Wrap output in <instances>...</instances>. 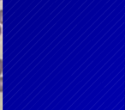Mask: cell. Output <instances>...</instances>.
<instances>
[{"label":"cell","instance_id":"1","mask_svg":"<svg viewBox=\"0 0 125 110\" xmlns=\"http://www.w3.org/2000/svg\"><path fill=\"white\" fill-rule=\"evenodd\" d=\"M4 23V11L3 10H0V25Z\"/></svg>","mask_w":125,"mask_h":110},{"label":"cell","instance_id":"2","mask_svg":"<svg viewBox=\"0 0 125 110\" xmlns=\"http://www.w3.org/2000/svg\"><path fill=\"white\" fill-rule=\"evenodd\" d=\"M3 82H4V78H3V77H1V76H0V93H3V91H4Z\"/></svg>","mask_w":125,"mask_h":110},{"label":"cell","instance_id":"3","mask_svg":"<svg viewBox=\"0 0 125 110\" xmlns=\"http://www.w3.org/2000/svg\"><path fill=\"white\" fill-rule=\"evenodd\" d=\"M3 74V60L0 59V76Z\"/></svg>","mask_w":125,"mask_h":110},{"label":"cell","instance_id":"4","mask_svg":"<svg viewBox=\"0 0 125 110\" xmlns=\"http://www.w3.org/2000/svg\"><path fill=\"white\" fill-rule=\"evenodd\" d=\"M1 35H2V27L0 25V36H1Z\"/></svg>","mask_w":125,"mask_h":110},{"label":"cell","instance_id":"5","mask_svg":"<svg viewBox=\"0 0 125 110\" xmlns=\"http://www.w3.org/2000/svg\"><path fill=\"white\" fill-rule=\"evenodd\" d=\"M0 1H2V0H0Z\"/></svg>","mask_w":125,"mask_h":110}]
</instances>
